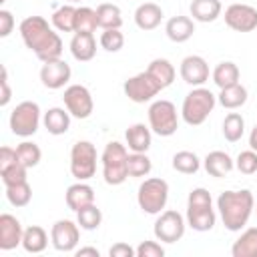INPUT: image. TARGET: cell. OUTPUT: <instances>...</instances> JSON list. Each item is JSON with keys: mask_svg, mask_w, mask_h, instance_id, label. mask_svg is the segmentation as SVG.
Segmentation results:
<instances>
[{"mask_svg": "<svg viewBox=\"0 0 257 257\" xmlns=\"http://www.w3.org/2000/svg\"><path fill=\"white\" fill-rule=\"evenodd\" d=\"M6 199L12 207H26L32 199V187L28 185V181L10 185L6 187Z\"/></svg>", "mask_w": 257, "mask_h": 257, "instance_id": "38", "label": "cell"}, {"mask_svg": "<svg viewBox=\"0 0 257 257\" xmlns=\"http://www.w3.org/2000/svg\"><path fill=\"white\" fill-rule=\"evenodd\" d=\"M255 199L249 189L241 191H223L217 197V211L227 231H241L253 215Z\"/></svg>", "mask_w": 257, "mask_h": 257, "instance_id": "2", "label": "cell"}, {"mask_svg": "<svg viewBox=\"0 0 257 257\" xmlns=\"http://www.w3.org/2000/svg\"><path fill=\"white\" fill-rule=\"evenodd\" d=\"M163 8L155 2H143L135 10V24L141 30H155L163 20Z\"/></svg>", "mask_w": 257, "mask_h": 257, "instance_id": "22", "label": "cell"}, {"mask_svg": "<svg viewBox=\"0 0 257 257\" xmlns=\"http://www.w3.org/2000/svg\"><path fill=\"white\" fill-rule=\"evenodd\" d=\"M221 2L219 0H193L189 12L197 22H215L221 16Z\"/></svg>", "mask_w": 257, "mask_h": 257, "instance_id": "25", "label": "cell"}, {"mask_svg": "<svg viewBox=\"0 0 257 257\" xmlns=\"http://www.w3.org/2000/svg\"><path fill=\"white\" fill-rule=\"evenodd\" d=\"M68 2H80V0H68Z\"/></svg>", "mask_w": 257, "mask_h": 257, "instance_id": "52", "label": "cell"}, {"mask_svg": "<svg viewBox=\"0 0 257 257\" xmlns=\"http://www.w3.org/2000/svg\"><path fill=\"white\" fill-rule=\"evenodd\" d=\"M253 213H255V215H257V203H255V209H253Z\"/></svg>", "mask_w": 257, "mask_h": 257, "instance_id": "51", "label": "cell"}, {"mask_svg": "<svg viewBox=\"0 0 257 257\" xmlns=\"http://www.w3.org/2000/svg\"><path fill=\"white\" fill-rule=\"evenodd\" d=\"M147 72L161 84V88L171 86L173 80H175V74H177L175 66L167 58H155V60H151L149 66H147Z\"/></svg>", "mask_w": 257, "mask_h": 257, "instance_id": "29", "label": "cell"}, {"mask_svg": "<svg viewBox=\"0 0 257 257\" xmlns=\"http://www.w3.org/2000/svg\"><path fill=\"white\" fill-rule=\"evenodd\" d=\"M16 155H18V161L28 169L36 167L40 163V159H42L40 147L36 143H32V141H22L20 145H16Z\"/></svg>", "mask_w": 257, "mask_h": 257, "instance_id": "36", "label": "cell"}, {"mask_svg": "<svg viewBox=\"0 0 257 257\" xmlns=\"http://www.w3.org/2000/svg\"><path fill=\"white\" fill-rule=\"evenodd\" d=\"M48 245V233L40 225H30L22 235V249L26 253H42Z\"/></svg>", "mask_w": 257, "mask_h": 257, "instance_id": "28", "label": "cell"}, {"mask_svg": "<svg viewBox=\"0 0 257 257\" xmlns=\"http://www.w3.org/2000/svg\"><path fill=\"white\" fill-rule=\"evenodd\" d=\"M187 207H213V199L211 193L203 187L191 189L189 197H187Z\"/></svg>", "mask_w": 257, "mask_h": 257, "instance_id": "43", "label": "cell"}, {"mask_svg": "<svg viewBox=\"0 0 257 257\" xmlns=\"http://www.w3.org/2000/svg\"><path fill=\"white\" fill-rule=\"evenodd\" d=\"M126 161H128V149L126 145L118 143V141H110L106 143L102 155H100V163H102V179L106 185H122L128 179V169H126Z\"/></svg>", "mask_w": 257, "mask_h": 257, "instance_id": "4", "label": "cell"}, {"mask_svg": "<svg viewBox=\"0 0 257 257\" xmlns=\"http://www.w3.org/2000/svg\"><path fill=\"white\" fill-rule=\"evenodd\" d=\"M4 2H6V0H0V4H4Z\"/></svg>", "mask_w": 257, "mask_h": 257, "instance_id": "53", "label": "cell"}, {"mask_svg": "<svg viewBox=\"0 0 257 257\" xmlns=\"http://www.w3.org/2000/svg\"><path fill=\"white\" fill-rule=\"evenodd\" d=\"M0 88H2V94H0V106H6L12 98V90H10V84H8V70L6 66H2V78H0Z\"/></svg>", "mask_w": 257, "mask_h": 257, "instance_id": "48", "label": "cell"}, {"mask_svg": "<svg viewBox=\"0 0 257 257\" xmlns=\"http://www.w3.org/2000/svg\"><path fill=\"white\" fill-rule=\"evenodd\" d=\"M225 24L235 32H251L257 28V8L251 4L235 2L225 8Z\"/></svg>", "mask_w": 257, "mask_h": 257, "instance_id": "13", "label": "cell"}, {"mask_svg": "<svg viewBox=\"0 0 257 257\" xmlns=\"http://www.w3.org/2000/svg\"><path fill=\"white\" fill-rule=\"evenodd\" d=\"M185 229H187V219L175 209H165L159 213L153 233L155 239H159L161 243H177L183 239Z\"/></svg>", "mask_w": 257, "mask_h": 257, "instance_id": "9", "label": "cell"}, {"mask_svg": "<svg viewBox=\"0 0 257 257\" xmlns=\"http://www.w3.org/2000/svg\"><path fill=\"white\" fill-rule=\"evenodd\" d=\"M185 219H187V225L193 231L205 233V231H211L215 227L217 215H215L213 207H187V217Z\"/></svg>", "mask_w": 257, "mask_h": 257, "instance_id": "23", "label": "cell"}, {"mask_svg": "<svg viewBox=\"0 0 257 257\" xmlns=\"http://www.w3.org/2000/svg\"><path fill=\"white\" fill-rule=\"evenodd\" d=\"M0 177H2L4 187H10V185H16V183L28 181V167H24V165L18 161V163H16V165H12L10 169L0 171Z\"/></svg>", "mask_w": 257, "mask_h": 257, "instance_id": "42", "label": "cell"}, {"mask_svg": "<svg viewBox=\"0 0 257 257\" xmlns=\"http://www.w3.org/2000/svg\"><path fill=\"white\" fill-rule=\"evenodd\" d=\"M108 255H110V257H137V249L131 247L128 243L118 241V243H114V245L108 249Z\"/></svg>", "mask_w": 257, "mask_h": 257, "instance_id": "47", "label": "cell"}, {"mask_svg": "<svg viewBox=\"0 0 257 257\" xmlns=\"http://www.w3.org/2000/svg\"><path fill=\"white\" fill-rule=\"evenodd\" d=\"M217 104V96L205 88V86H193L191 92L183 98L181 104V116L189 126H199L207 120V116L213 112Z\"/></svg>", "mask_w": 257, "mask_h": 257, "instance_id": "3", "label": "cell"}, {"mask_svg": "<svg viewBox=\"0 0 257 257\" xmlns=\"http://www.w3.org/2000/svg\"><path fill=\"white\" fill-rule=\"evenodd\" d=\"M96 147L90 141H76L70 149V175L76 181H88L96 173Z\"/></svg>", "mask_w": 257, "mask_h": 257, "instance_id": "8", "label": "cell"}, {"mask_svg": "<svg viewBox=\"0 0 257 257\" xmlns=\"http://www.w3.org/2000/svg\"><path fill=\"white\" fill-rule=\"evenodd\" d=\"M124 141L131 153H147L153 143V131L145 122H135L124 131Z\"/></svg>", "mask_w": 257, "mask_h": 257, "instance_id": "17", "label": "cell"}, {"mask_svg": "<svg viewBox=\"0 0 257 257\" xmlns=\"http://www.w3.org/2000/svg\"><path fill=\"white\" fill-rule=\"evenodd\" d=\"M235 169L243 175H253L257 173V151H241L235 159Z\"/></svg>", "mask_w": 257, "mask_h": 257, "instance_id": "41", "label": "cell"}, {"mask_svg": "<svg viewBox=\"0 0 257 257\" xmlns=\"http://www.w3.org/2000/svg\"><path fill=\"white\" fill-rule=\"evenodd\" d=\"M70 54L78 62H88L96 54V40L92 32H74L70 40Z\"/></svg>", "mask_w": 257, "mask_h": 257, "instance_id": "19", "label": "cell"}, {"mask_svg": "<svg viewBox=\"0 0 257 257\" xmlns=\"http://www.w3.org/2000/svg\"><path fill=\"white\" fill-rule=\"evenodd\" d=\"M70 116H72V114H70L66 108H62V106H52V108H48V110L42 114V124H44V128H46L50 135L60 137V135L68 133V128H70Z\"/></svg>", "mask_w": 257, "mask_h": 257, "instance_id": "21", "label": "cell"}, {"mask_svg": "<svg viewBox=\"0 0 257 257\" xmlns=\"http://www.w3.org/2000/svg\"><path fill=\"white\" fill-rule=\"evenodd\" d=\"M16 163H18L16 149L4 145V147L0 149V171H6V169H10V167L16 165Z\"/></svg>", "mask_w": 257, "mask_h": 257, "instance_id": "45", "label": "cell"}, {"mask_svg": "<svg viewBox=\"0 0 257 257\" xmlns=\"http://www.w3.org/2000/svg\"><path fill=\"white\" fill-rule=\"evenodd\" d=\"M14 30V16L10 10H0V38L10 36V32Z\"/></svg>", "mask_w": 257, "mask_h": 257, "instance_id": "46", "label": "cell"}, {"mask_svg": "<svg viewBox=\"0 0 257 257\" xmlns=\"http://www.w3.org/2000/svg\"><path fill=\"white\" fill-rule=\"evenodd\" d=\"M249 147L253 149V151H257V124L251 128V133H249Z\"/></svg>", "mask_w": 257, "mask_h": 257, "instance_id": "50", "label": "cell"}, {"mask_svg": "<svg viewBox=\"0 0 257 257\" xmlns=\"http://www.w3.org/2000/svg\"><path fill=\"white\" fill-rule=\"evenodd\" d=\"M126 169H128V177L141 179V177H147V175L151 173L153 163H151V159L147 157V153H128Z\"/></svg>", "mask_w": 257, "mask_h": 257, "instance_id": "37", "label": "cell"}, {"mask_svg": "<svg viewBox=\"0 0 257 257\" xmlns=\"http://www.w3.org/2000/svg\"><path fill=\"white\" fill-rule=\"evenodd\" d=\"M149 126L159 137H171L179 128V112L171 100L159 98L149 106Z\"/></svg>", "mask_w": 257, "mask_h": 257, "instance_id": "7", "label": "cell"}, {"mask_svg": "<svg viewBox=\"0 0 257 257\" xmlns=\"http://www.w3.org/2000/svg\"><path fill=\"white\" fill-rule=\"evenodd\" d=\"M181 78L191 86H203L209 80V64L199 54H189L181 60L179 66Z\"/></svg>", "mask_w": 257, "mask_h": 257, "instance_id": "15", "label": "cell"}, {"mask_svg": "<svg viewBox=\"0 0 257 257\" xmlns=\"http://www.w3.org/2000/svg\"><path fill=\"white\" fill-rule=\"evenodd\" d=\"M165 247L157 241H141L137 247V257H163Z\"/></svg>", "mask_w": 257, "mask_h": 257, "instance_id": "44", "label": "cell"}, {"mask_svg": "<svg viewBox=\"0 0 257 257\" xmlns=\"http://www.w3.org/2000/svg\"><path fill=\"white\" fill-rule=\"evenodd\" d=\"M76 223L84 231H94L102 223V213H100V209L94 203L92 205H86V207H82V209L76 211Z\"/></svg>", "mask_w": 257, "mask_h": 257, "instance_id": "35", "label": "cell"}, {"mask_svg": "<svg viewBox=\"0 0 257 257\" xmlns=\"http://www.w3.org/2000/svg\"><path fill=\"white\" fill-rule=\"evenodd\" d=\"M74 24H76V8L74 6L64 4L52 12V26L58 32H74Z\"/></svg>", "mask_w": 257, "mask_h": 257, "instance_id": "32", "label": "cell"}, {"mask_svg": "<svg viewBox=\"0 0 257 257\" xmlns=\"http://www.w3.org/2000/svg\"><path fill=\"white\" fill-rule=\"evenodd\" d=\"M239 76H241L239 66H237L235 62H231V60L219 62V64L213 68V72H211V78H213V82H215L219 88L237 84V82H239Z\"/></svg>", "mask_w": 257, "mask_h": 257, "instance_id": "30", "label": "cell"}, {"mask_svg": "<svg viewBox=\"0 0 257 257\" xmlns=\"http://www.w3.org/2000/svg\"><path fill=\"white\" fill-rule=\"evenodd\" d=\"M18 30H20V38H22L24 46L28 50H32L38 60L48 62V60L60 58L62 40H60L58 32H54L56 28L50 26L46 18H42V16H26L20 22Z\"/></svg>", "mask_w": 257, "mask_h": 257, "instance_id": "1", "label": "cell"}, {"mask_svg": "<svg viewBox=\"0 0 257 257\" xmlns=\"http://www.w3.org/2000/svg\"><path fill=\"white\" fill-rule=\"evenodd\" d=\"M62 100H64V108L74 118H80V120L88 118L92 114V110H94L92 94H90V90L84 84H68L64 88Z\"/></svg>", "mask_w": 257, "mask_h": 257, "instance_id": "11", "label": "cell"}, {"mask_svg": "<svg viewBox=\"0 0 257 257\" xmlns=\"http://www.w3.org/2000/svg\"><path fill=\"white\" fill-rule=\"evenodd\" d=\"M233 257H257V227H247L231 247Z\"/></svg>", "mask_w": 257, "mask_h": 257, "instance_id": "26", "label": "cell"}, {"mask_svg": "<svg viewBox=\"0 0 257 257\" xmlns=\"http://www.w3.org/2000/svg\"><path fill=\"white\" fill-rule=\"evenodd\" d=\"M80 241V225L70 219H58L50 227V243L60 253H72L76 251V245Z\"/></svg>", "mask_w": 257, "mask_h": 257, "instance_id": "12", "label": "cell"}, {"mask_svg": "<svg viewBox=\"0 0 257 257\" xmlns=\"http://www.w3.org/2000/svg\"><path fill=\"white\" fill-rule=\"evenodd\" d=\"M42 122V112H40V106L38 102L34 100H22L18 102L12 112H10V118H8V124H10V131L16 135V137H32L38 126Z\"/></svg>", "mask_w": 257, "mask_h": 257, "instance_id": "6", "label": "cell"}, {"mask_svg": "<svg viewBox=\"0 0 257 257\" xmlns=\"http://www.w3.org/2000/svg\"><path fill=\"white\" fill-rule=\"evenodd\" d=\"M22 223L10 215V213H2L0 215V249L2 251H12L18 245H22Z\"/></svg>", "mask_w": 257, "mask_h": 257, "instance_id": "16", "label": "cell"}, {"mask_svg": "<svg viewBox=\"0 0 257 257\" xmlns=\"http://www.w3.org/2000/svg\"><path fill=\"white\" fill-rule=\"evenodd\" d=\"M169 201V183L161 177H151L145 179L139 185L137 191V203L141 207L143 213L147 215H159L161 211H165Z\"/></svg>", "mask_w": 257, "mask_h": 257, "instance_id": "5", "label": "cell"}, {"mask_svg": "<svg viewBox=\"0 0 257 257\" xmlns=\"http://www.w3.org/2000/svg\"><path fill=\"white\" fill-rule=\"evenodd\" d=\"M173 169L183 175H195L201 169V159L193 151H179L173 155Z\"/></svg>", "mask_w": 257, "mask_h": 257, "instance_id": "33", "label": "cell"}, {"mask_svg": "<svg viewBox=\"0 0 257 257\" xmlns=\"http://www.w3.org/2000/svg\"><path fill=\"white\" fill-rule=\"evenodd\" d=\"M122 90L128 100H133L137 104H145V102H151L163 88L147 70H143V72L126 78L122 84Z\"/></svg>", "mask_w": 257, "mask_h": 257, "instance_id": "10", "label": "cell"}, {"mask_svg": "<svg viewBox=\"0 0 257 257\" xmlns=\"http://www.w3.org/2000/svg\"><path fill=\"white\" fill-rule=\"evenodd\" d=\"M245 135V118L239 112H229L223 118V137L229 143H237L241 141V137Z\"/></svg>", "mask_w": 257, "mask_h": 257, "instance_id": "34", "label": "cell"}, {"mask_svg": "<svg viewBox=\"0 0 257 257\" xmlns=\"http://www.w3.org/2000/svg\"><path fill=\"white\" fill-rule=\"evenodd\" d=\"M100 48H104L106 52H118L124 46V34L120 32V28H108L102 30L100 38H98Z\"/></svg>", "mask_w": 257, "mask_h": 257, "instance_id": "40", "label": "cell"}, {"mask_svg": "<svg viewBox=\"0 0 257 257\" xmlns=\"http://www.w3.org/2000/svg\"><path fill=\"white\" fill-rule=\"evenodd\" d=\"M64 201H66V207L70 211H78L86 205H92L94 203V189L86 183V181H76L74 185H70L64 193Z\"/></svg>", "mask_w": 257, "mask_h": 257, "instance_id": "18", "label": "cell"}, {"mask_svg": "<svg viewBox=\"0 0 257 257\" xmlns=\"http://www.w3.org/2000/svg\"><path fill=\"white\" fill-rule=\"evenodd\" d=\"M203 167H205V171H207L211 177L221 179V177L229 175V173L235 169V161H233V159L229 157V153H225V151H211V153L203 159Z\"/></svg>", "mask_w": 257, "mask_h": 257, "instance_id": "24", "label": "cell"}, {"mask_svg": "<svg viewBox=\"0 0 257 257\" xmlns=\"http://www.w3.org/2000/svg\"><path fill=\"white\" fill-rule=\"evenodd\" d=\"M76 257H100V251L96 247H80L74 251Z\"/></svg>", "mask_w": 257, "mask_h": 257, "instance_id": "49", "label": "cell"}, {"mask_svg": "<svg viewBox=\"0 0 257 257\" xmlns=\"http://www.w3.org/2000/svg\"><path fill=\"white\" fill-rule=\"evenodd\" d=\"M165 32H167L169 40H173L177 44L187 42L195 34V20L191 16H173L167 20Z\"/></svg>", "mask_w": 257, "mask_h": 257, "instance_id": "20", "label": "cell"}, {"mask_svg": "<svg viewBox=\"0 0 257 257\" xmlns=\"http://www.w3.org/2000/svg\"><path fill=\"white\" fill-rule=\"evenodd\" d=\"M72 76V70H70V64L64 62L62 58H56V60H48L42 64L40 68V80L46 88L50 90H58V88H64L68 84Z\"/></svg>", "mask_w": 257, "mask_h": 257, "instance_id": "14", "label": "cell"}, {"mask_svg": "<svg viewBox=\"0 0 257 257\" xmlns=\"http://www.w3.org/2000/svg\"><path fill=\"white\" fill-rule=\"evenodd\" d=\"M217 102L223 106V108H229V110H235L239 106H243L247 102V88L237 82V84H231V86H225L219 90L217 94Z\"/></svg>", "mask_w": 257, "mask_h": 257, "instance_id": "27", "label": "cell"}, {"mask_svg": "<svg viewBox=\"0 0 257 257\" xmlns=\"http://www.w3.org/2000/svg\"><path fill=\"white\" fill-rule=\"evenodd\" d=\"M96 20H98V28H102V30L120 28L122 26V12L116 4L102 2L96 6Z\"/></svg>", "mask_w": 257, "mask_h": 257, "instance_id": "31", "label": "cell"}, {"mask_svg": "<svg viewBox=\"0 0 257 257\" xmlns=\"http://www.w3.org/2000/svg\"><path fill=\"white\" fill-rule=\"evenodd\" d=\"M98 28V20H96V10L88 8V6H78L76 8V24H74V32H92Z\"/></svg>", "mask_w": 257, "mask_h": 257, "instance_id": "39", "label": "cell"}]
</instances>
